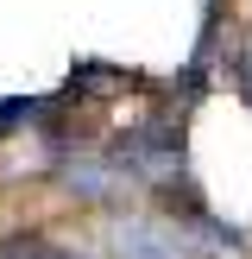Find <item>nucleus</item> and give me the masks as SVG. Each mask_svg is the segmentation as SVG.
Here are the masks:
<instances>
[{
	"label": "nucleus",
	"instance_id": "nucleus-1",
	"mask_svg": "<svg viewBox=\"0 0 252 259\" xmlns=\"http://www.w3.org/2000/svg\"><path fill=\"white\" fill-rule=\"evenodd\" d=\"M101 152L113 158V171L133 190H151V196L170 190V184H183V177H196L189 171V133H183V114L176 108H151V114H139V120H126Z\"/></svg>",
	"mask_w": 252,
	"mask_h": 259
},
{
	"label": "nucleus",
	"instance_id": "nucleus-2",
	"mask_svg": "<svg viewBox=\"0 0 252 259\" xmlns=\"http://www.w3.org/2000/svg\"><path fill=\"white\" fill-rule=\"evenodd\" d=\"M50 171H57V184L70 190L82 209H120V202H126V190H133L120 171H113V158H107V152H82V146H70L57 164H50Z\"/></svg>",
	"mask_w": 252,
	"mask_h": 259
},
{
	"label": "nucleus",
	"instance_id": "nucleus-3",
	"mask_svg": "<svg viewBox=\"0 0 252 259\" xmlns=\"http://www.w3.org/2000/svg\"><path fill=\"white\" fill-rule=\"evenodd\" d=\"M107 259H189V240L176 234L170 215H113Z\"/></svg>",
	"mask_w": 252,
	"mask_h": 259
},
{
	"label": "nucleus",
	"instance_id": "nucleus-4",
	"mask_svg": "<svg viewBox=\"0 0 252 259\" xmlns=\"http://www.w3.org/2000/svg\"><path fill=\"white\" fill-rule=\"evenodd\" d=\"M145 76L120 70V63H95V57H76L70 63V82H63V101H76V108H88V101H107V95H126V89H139Z\"/></svg>",
	"mask_w": 252,
	"mask_h": 259
},
{
	"label": "nucleus",
	"instance_id": "nucleus-5",
	"mask_svg": "<svg viewBox=\"0 0 252 259\" xmlns=\"http://www.w3.org/2000/svg\"><path fill=\"white\" fill-rule=\"evenodd\" d=\"M0 259H95V253L44 234V228H13V234H0Z\"/></svg>",
	"mask_w": 252,
	"mask_h": 259
},
{
	"label": "nucleus",
	"instance_id": "nucleus-6",
	"mask_svg": "<svg viewBox=\"0 0 252 259\" xmlns=\"http://www.w3.org/2000/svg\"><path fill=\"white\" fill-rule=\"evenodd\" d=\"M57 101L63 95H7V101H0V146L19 139V133H38V126L57 114Z\"/></svg>",
	"mask_w": 252,
	"mask_h": 259
},
{
	"label": "nucleus",
	"instance_id": "nucleus-7",
	"mask_svg": "<svg viewBox=\"0 0 252 259\" xmlns=\"http://www.w3.org/2000/svg\"><path fill=\"white\" fill-rule=\"evenodd\" d=\"M227 76H233V95L252 108V32L233 45V57H227Z\"/></svg>",
	"mask_w": 252,
	"mask_h": 259
}]
</instances>
